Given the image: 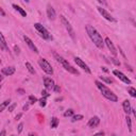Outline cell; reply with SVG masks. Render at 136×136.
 Listing matches in <instances>:
<instances>
[{"mask_svg": "<svg viewBox=\"0 0 136 136\" xmlns=\"http://www.w3.org/2000/svg\"><path fill=\"white\" fill-rule=\"evenodd\" d=\"M85 29H86V32H87V34H88L89 38L92 39V42L96 45V47L99 48V49H102V48L104 47V44H105V43H104V41H103L101 34H100L93 26H89V24H87Z\"/></svg>", "mask_w": 136, "mask_h": 136, "instance_id": "1", "label": "cell"}, {"mask_svg": "<svg viewBox=\"0 0 136 136\" xmlns=\"http://www.w3.org/2000/svg\"><path fill=\"white\" fill-rule=\"evenodd\" d=\"M96 85H97V87L100 89V92H101V94L104 98H106L107 100H110V101H112V102H117L118 101L117 96H116L110 88H107L106 86H105L103 83H101L100 81H96Z\"/></svg>", "mask_w": 136, "mask_h": 136, "instance_id": "2", "label": "cell"}, {"mask_svg": "<svg viewBox=\"0 0 136 136\" xmlns=\"http://www.w3.org/2000/svg\"><path fill=\"white\" fill-rule=\"evenodd\" d=\"M54 58H55V60H57L59 63H61V64H62V66L65 68V70H67L68 72H71V73H73V74H79V71H78V70L75 69V68H73L71 65H70L64 58L60 57V55L57 54V53H54Z\"/></svg>", "mask_w": 136, "mask_h": 136, "instance_id": "3", "label": "cell"}, {"mask_svg": "<svg viewBox=\"0 0 136 136\" xmlns=\"http://www.w3.org/2000/svg\"><path fill=\"white\" fill-rule=\"evenodd\" d=\"M34 28L37 30L38 31V33H39V35L44 38V39H51L52 37H51V35H50V33L48 32V30L45 28L43 24H41V23H34Z\"/></svg>", "mask_w": 136, "mask_h": 136, "instance_id": "4", "label": "cell"}, {"mask_svg": "<svg viewBox=\"0 0 136 136\" xmlns=\"http://www.w3.org/2000/svg\"><path fill=\"white\" fill-rule=\"evenodd\" d=\"M38 64H39V66H41V68L47 74H53V69L51 67V65H50V63L47 61L46 59L41 58V59L38 60Z\"/></svg>", "mask_w": 136, "mask_h": 136, "instance_id": "5", "label": "cell"}, {"mask_svg": "<svg viewBox=\"0 0 136 136\" xmlns=\"http://www.w3.org/2000/svg\"><path fill=\"white\" fill-rule=\"evenodd\" d=\"M61 21H62V23H63V26L65 27V29L68 31V34L70 35V37H71L72 39H74L75 37H74V31H73V29H72V27H71V23H70L69 21H68V19L65 17V16H61Z\"/></svg>", "mask_w": 136, "mask_h": 136, "instance_id": "6", "label": "cell"}, {"mask_svg": "<svg viewBox=\"0 0 136 136\" xmlns=\"http://www.w3.org/2000/svg\"><path fill=\"white\" fill-rule=\"evenodd\" d=\"M113 73L116 75V77H117L119 80H121V81L123 82V83H125V84H131V83H132V82H131V80L127 77V75H125L124 73H122L121 71H119V70H114V71H113Z\"/></svg>", "mask_w": 136, "mask_h": 136, "instance_id": "7", "label": "cell"}, {"mask_svg": "<svg viewBox=\"0 0 136 136\" xmlns=\"http://www.w3.org/2000/svg\"><path fill=\"white\" fill-rule=\"evenodd\" d=\"M97 9H98V12L101 14V15H102V17H104L105 19H106V20H108V21H116V20H115V18H114L112 15H111L105 9L100 8V7H98Z\"/></svg>", "mask_w": 136, "mask_h": 136, "instance_id": "8", "label": "cell"}, {"mask_svg": "<svg viewBox=\"0 0 136 136\" xmlns=\"http://www.w3.org/2000/svg\"><path fill=\"white\" fill-rule=\"evenodd\" d=\"M74 62L77 63V65H78L79 67H81L83 70H85V72H87V73H92V70L89 69V67H88L87 65L85 64V63H84V62H83L80 58H77V57H75V58H74Z\"/></svg>", "mask_w": 136, "mask_h": 136, "instance_id": "9", "label": "cell"}, {"mask_svg": "<svg viewBox=\"0 0 136 136\" xmlns=\"http://www.w3.org/2000/svg\"><path fill=\"white\" fill-rule=\"evenodd\" d=\"M104 43H105V45L107 46V48H108V50L111 51V53H112L115 58L117 57V51H116V48H115V46H114L113 42L111 41V39H110L108 37H106V38L104 39Z\"/></svg>", "mask_w": 136, "mask_h": 136, "instance_id": "10", "label": "cell"}, {"mask_svg": "<svg viewBox=\"0 0 136 136\" xmlns=\"http://www.w3.org/2000/svg\"><path fill=\"white\" fill-rule=\"evenodd\" d=\"M23 39H24V42H26V44L29 46V48L31 49L33 52L38 53V49H37V47L34 45V43L32 42V39H31V38H29L28 36H26V35H24V36H23Z\"/></svg>", "mask_w": 136, "mask_h": 136, "instance_id": "11", "label": "cell"}, {"mask_svg": "<svg viewBox=\"0 0 136 136\" xmlns=\"http://www.w3.org/2000/svg\"><path fill=\"white\" fill-rule=\"evenodd\" d=\"M44 85H45V87H46L47 90H51L55 86L54 81H53L51 78H45L44 79Z\"/></svg>", "mask_w": 136, "mask_h": 136, "instance_id": "12", "label": "cell"}, {"mask_svg": "<svg viewBox=\"0 0 136 136\" xmlns=\"http://www.w3.org/2000/svg\"><path fill=\"white\" fill-rule=\"evenodd\" d=\"M47 16L49 19H51V20H54L55 17H57V13H55L54 9L52 8L51 4H48L47 6Z\"/></svg>", "mask_w": 136, "mask_h": 136, "instance_id": "13", "label": "cell"}, {"mask_svg": "<svg viewBox=\"0 0 136 136\" xmlns=\"http://www.w3.org/2000/svg\"><path fill=\"white\" fill-rule=\"evenodd\" d=\"M100 123V119L99 117H97V116H94V117H92L89 119L88 121V127L89 128H97L98 125Z\"/></svg>", "mask_w": 136, "mask_h": 136, "instance_id": "14", "label": "cell"}, {"mask_svg": "<svg viewBox=\"0 0 136 136\" xmlns=\"http://www.w3.org/2000/svg\"><path fill=\"white\" fill-rule=\"evenodd\" d=\"M2 73L4 75H12L15 73V67L14 66H9V67H4L2 68Z\"/></svg>", "mask_w": 136, "mask_h": 136, "instance_id": "15", "label": "cell"}, {"mask_svg": "<svg viewBox=\"0 0 136 136\" xmlns=\"http://www.w3.org/2000/svg\"><path fill=\"white\" fill-rule=\"evenodd\" d=\"M122 107H123V111H124V113L125 114H130V113H132V107H131V103L129 100H124L123 103H122Z\"/></svg>", "mask_w": 136, "mask_h": 136, "instance_id": "16", "label": "cell"}, {"mask_svg": "<svg viewBox=\"0 0 136 136\" xmlns=\"http://www.w3.org/2000/svg\"><path fill=\"white\" fill-rule=\"evenodd\" d=\"M0 41H1V49L4 50V51H10L9 50V46H8V44L6 42V38H4L3 36V34L2 33H0Z\"/></svg>", "mask_w": 136, "mask_h": 136, "instance_id": "17", "label": "cell"}, {"mask_svg": "<svg viewBox=\"0 0 136 136\" xmlns=\"http://www.w3.org/2000/svg\"><path fill=\"white\" fill-rule=\"evenodd\" d=\"M13 8L16 10V11H18L19 13H20V15L22 17H27V13H26V11L22 9V8H20L19 6H17V4H13Z\"/></svg>", "mask_w": 136, "mask_h": 136, "instance_id": "18", "label": "cell"}, {"mask_svg": "<svg viewBox=\"0 0 136 136\" xmlns=\"http://www.w3.org/2000/svg\"><path fill=\"white\" fill-rule=\"evenodd\" d=\"M10 103H11V100H10V99L9 100H6V101H3L2 104H1V106H0V112H3L4 108L10 105Z\"/></svg>", "mask_w": 136, "mask_h": 136, "instance_id": "19", "label": "cell"}, {"mask_svg": "<svg viewBox=\"0 0 136 136\" xmlns=\"http://www.w3.org/2000/svg\"><path fill=\"white\" fill-rule=\"evenodd\" d=\"M26 68L29 70V72H30V73H32V74H34V73H35V70H34L33 66H32V65L30 64L29 62H27V63H26Z\"/></svg>", "mask_w": 136, "mask_h": 136, "instance_id": "20", "label": "cell"}, {"mask_svg": "<svg viewBox=\"0 0 136 136\" xmlns=\"http://www.w3.org/2000/svg\"><path fill=\"white\" fill-rule=\"evenodd\" d=\"M58 124H59L58 118H57V117H53V118L51 119V128H52V129H55V128L58 127Z\"/></svg>", "mask_w": 136, "mask_h": 136, "instance_id": "21", "label": "cell"}, {"mask_svg": "<svg viewBox=\"0 0 136 136\" xmlns=\"http://www.w3.org/2000/svg\"><path fill=\"white\" fill-rule=\"evenodd\" d=\"M125 119H127V124H128V129L130 132H132V121H131V118L129 117V116H127L125 117Z\"/></svg>", "mask_w": 136, "mask_h": 136, "instance_id": "22", "label": "cell"}, {"mask_svg": "<svg viewBox=\"0 0 136 136\" xmlns=\"http://www.w3.org/2000/svg\"><path fill=\"white\" fill-rule=\"evenodd\" d=\"M82 119H83V115H73L71 121L74 122V121H78V120H82Z\"/></svg>", "mask_w": 136, "mask_h": 136, "instance_id": "23", "label": "cell"}, {"mask_svg": "<svg viewBox=\"0 0 136 136\" xmlns=\"http://www.w3.org/2000/svg\"><path fill=\"white\" fill-rule=\"evenodd\" d=\"M128 92H129L130 96H132L133 98H136V89H135V88H133V87H130V88L128 89Z\"/></svg>", "mask_w": 136, "mask_h": 136, "instance_id": "24", "label": "cell"}, {"mask_svg": "<svg viewBox=\"0 0 136 136\" xmlns=\"http://www.w3.org/2000/svg\"><path fill=\"white\" fill-rule=\"evenodd\" d=\"M38 100L34 97V96H29V103L30 104H33V103H35V102H37Z\"/></svg>", "mask_w": 136, "mask_h": 136, "instance_id": "25", "label": "cell"}, {"mask_svg": "<svg viewBox=\"0 0 136 136\" xmlns=\"http://www.w3.org/2000/svg\"><path fill=\"white\" fill-rule=\"evenodd\" d=\"M100 79L102 80V81H104V82H106V83H108V84H111V83H113V80L112 79H110V78H107V77H100Z\"/></svg>", "mask_w": 136, "mask_h": 136, "instance_id": "26", "label": "cell"}, {"mask_svg": "<svg viewBox=\"0 0 136 136\" xmlns=\"http://www.w3.org/2000/svg\"><path fill=\"white\" fill-rule=\"evenodd\" d=\"M65 117H70V116H73V111L72 110H67L66 112L64 113Z\"/></svg>", "mask_w": 136, "mask_h": 136, "instance_id": "27", "label": "cell"}, {"mask_svg": "<svg viewBox=\"0 0 136 136\" xmlns=\"http://www.w3.org/2000/svg\"><path fill=\"white\" fill-rule=\"evenodd\" d=\"M38 101H39V105H41V106L42 107H44V106H46V99H45V98H42L41 100H38Z\"/></svg>", "mask_w": 136, "mask_h": 136, "instance_id": "28", "label": "cell"}, {"mask_svg": "<svg viewBox=\"0 0 136 136\" xmlns=\"http://www.w3.org/2000/svg\"><path fill=\"white\" fill-rule=\"evenodd\" d=\"M16 106H17V104H16V103H13L12 105H10V106H9V112H13L14 108L16 107Z\"/></svg>", "mask_w": 136, "mask_h": 136, "instance_id": "29", "label": "cell"}, {"mask_svg": "<svg viewBox=\"0 0 136 136\" xmlns=\"http://www.w3.org/2000/svg\"><path fill=\"white\" fill-rule=\"evenodd\" d=\"M17 130H18V133H21V132H22V130H23V123H19Z\"/></svg>", "mask_w": 136, "mask_h": 136, "instance_id": "30", "label": "cell"}, {"mask_svg": "<svg viewBox=\"0 0 136 136\" xmlns=\"http://www.w3.org/2000/svg\"><path fill=\"white\" fill-rule=\"evenodd\" d=\"M42 96L44 98H47V97H49V94L47 93V90H42Z\"/></svg>", "mask_w": 136, "mask_h": 136, "instance_id": "31", "label": "cell"}, {"mask_svg": "<svg viewBox=\"0 0 136 136\" xmlns=\"http://www.w3.org/2000/svg\"><path fill=\"white\" fill-rule=\"evenodd\" d=\"M112 62H113L115 65H117V66H119V65H120V62L117 61V59H116V58H113V59H112Z\"/></svg>", "mask_w": 136, "mask_h": 136, "instance_id": "32", "label": "cell"}, {"mask_svg": "<svg viewBox=\"0 0 136 136\" xmlns=\"http://www.w3.org/2000/svg\"><path fill=\"white\" fill-rule=\"evenodd\" d=\"M53 89H54V92H55V93H60V90H61V88H60L59 85H55Z\"/></svg>", "mask_w": 136, "mask_h": 136, "instance_id": "33", "label": "cell"}, {"mask_svg": "<svg viewBox=\"0 0 136 136\" xmlns=\"http://www.w3.org/2000/svg\"><path fill=\"white\" fill-rule=\"evenodd\" d=\"M17 93H18V94H20V95H23V94H24V90L21 89V88H19V89H17Z\"/></svg>", "mask_w": 136, "mask_h": 136, "instance_id": "34", "label": "cell"}, {"mask_svg": "<svg viewBox=\"0 0 136 136\" xmlns=\"http://www.w3.org/2000/svg\"><path fill=\"white\" fill-rule=\"evenodd\" d=\"M94 136H104V133L103 132H98V133H96Z\"/></svg>", "mask_w": 136, "mask_h": 136, "instance_id": "35", "label": "cell"}, {"mask_svg": "<svg viewBox=\"0 0 136 136\" xmlns=\"http://www.w3.org/2000/svg\"><path fill=\"white\" fill-rule=\"evenodd\" d=\"M21 116H22V114H18V115L15 116V119H16V120H19V119L21 118Z\"/></svg>", "mask_w": 136, "mask_h": 136, "instance_id": "36", "label": "cell"}, {"mask_svg": "<svg viewBox=\"0 0 136 136\" xmlns=\"http://www.w3.org/2000/svg\"><path fill=\"white\" fill-rule=\"evenodd\" d=\"M14 49H15V52H16L17 54H19V48H18L17 46H15V47H14Z\"/></svg>", "mask_w": 136, "mask_h": 136, "instance_id": "37", "label": "cell"}, {"mask_svg": "<svg viewBox=\"0 0 136 136\" xmlns=\"http://www.w3.org/2000/svg\"><path fill=\"white\" fill-rule=\"evenodd\" d=\"M0 136H6V130H2L1 131V134H0Z\"/></svg>", "mask_w": 136, "mask_h": 136, "instance_id": "38", "label": "cell"}, {"mask_svg": "<svg viewBox=\"0 0 136 136\" xmlns=\"http://www.w3.org/2000/svg\"><path fill=\"white\" fill-rule=\"evenodd\" d=\"M132 113H133L134 117H135V119H136V110H133V108H132Z\"/></svg>", "mask_w": 136, "mask_h": 136, "instance_id": "39", "label": "cell"}, {"mask_svg": "<svg viewBox=\"0 0 136 136\" xmlns=\"http://www.w3.org/2000/svg\"><path fill=\"white\" fill-rule=\"evenodd\" d=\"M28 108H29V104H26V105L23 106V111H27Z\"/></svg>", "mask_w": 136, "mask_h": 136, "instance_id": "40", "label": "cell"}, {"mask_svg": "<svg viewBox=\"0 0 136 136\" xmlns=\"http://www.w3.org/2000/svg\"><path fill=\"white\" fill-rule=\"evenodd\" d=\"M29 136H36V135H35V134H32V133H30Z\"/></svg>", "mask_w": 136, "mask_h": 136, "instance_id": "41", "label": "cell"}, {"mask_svg": "<svg viewBox=\"0 0 136 136\" xmlns=\"http://www.w3.org/2000/svg\"><path fill=\"white\" fill-rule=\"evenodd\" d=\"M11 136H15V135H11Z\"/></svg>", "mask_w": 136, "mask_h": 136, "instance_id": "42", "label": "cell"}]
</instances>
